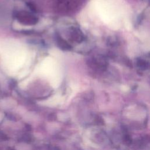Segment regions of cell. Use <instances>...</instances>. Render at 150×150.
<instances>
[{"label":"cell","instance_id":"cell-1","mask_svg":"<svg viewBox=\"0 0 150 150\" xmlns=\"http://www.w3.org/2000/svg\"><path fill=\"white\" fill-rule=\"evenodd\" d=\"M0 55L4 67L11 73L23 69L29 61L27 49L14 40H6L0 46Z\"/></svg>","mask_w":150,"mask_h":150},{"label":"cell","instance_id":"cell-2","mask_svg":"<svg viewBox=\"0 0 150 150\" xmlns=\"http://www.w3.org/2000/svg\"><path fill=\"white\" fill-rule=\"evenodd\" d=\"M95 6L98 15L105 22L110 23L116 18L117 12L113 4L108 1L98 0Z\"/></svg>","mask_w":150,"mask_h":150},{"label":"cell","instance_id":"cell-3","mask_svg":"<svg viewBox=\"0 0 150 150\" xmlns=\"http://www.w3.org/2000/svg\"><path fill=\"white\" fill-rule=\"evenodd\" d=\"M38 73L41 75L50 77H56L62 75L59 64L52 58H47L40 64Z\"/></svg>","mask_w":150,"mask_h":150},{"label":"cell","instance_id":"cell-4","mask_svg":"<svg viewBox=\"0 0 150 150\" xmlns=\"http://www.w3.org/2000/svg\"><path fill=\"white\" fill-rule=\"evenodd\" d=\"M32 139V137L29 134H25L22 135L21 137V140L22 142H30Z\"/></svg>","mask_w":150,"mask_h":150},{"label":"cell","instance_id":"cell-5","mask_svg":"<svg viewBox=\"0 0 150 150\" xmlns=\"http://www.w3.org/2000/svg\"><path fill=\"white\" fill-rule=\"evenodd\" d=\"M7 139H8V137H7V135L4 132L0 131V142L5 141Z\"/></svg>","mask_w":150,"mask_h":150}]
</instances>
